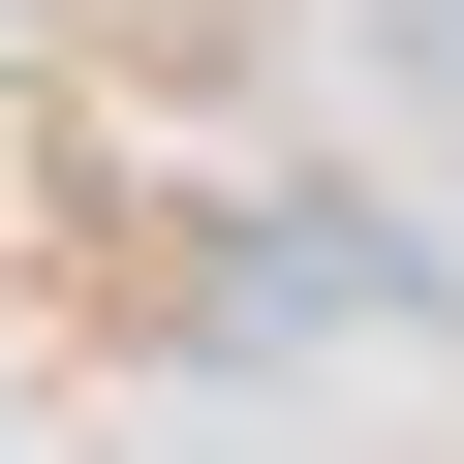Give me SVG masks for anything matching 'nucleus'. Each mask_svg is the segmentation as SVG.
Returning <instances> with one entry per match:
<instances>
[{
	"label": "nucleus",
	"mask_w": 464,
	"mask_h": 464,
	"mask_svg": "<svg viewBox=\"0 0 464 464\" xmlns=\"http://www.w3.org/2000/svg\"><path fill=\"white\" fill-rule=\"evenodd\" d=\"M372 93H433V124H464V0H372Z\"/></svg>",
	"instance_id": "obj_1"
},
{
	"label": "nucleus",
	"mask_w": 464,
	"mask_h": 464,
	"mask_svg": "<svg viewBox=\"0 0 464 464\" xmlns=\"http://www.w3.org/2000/svg\"><path fill=\"white\" fill-rule=\"evenodd\" d=\"M433 310H464V279H433Z\"/></svg>",
	"instance_id": "obj_2"
}]
</instances>
